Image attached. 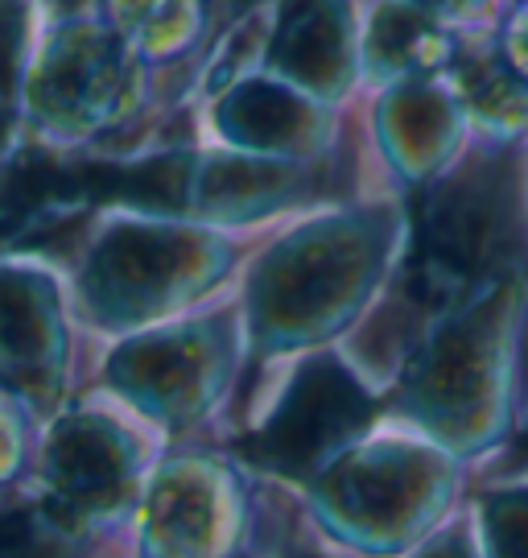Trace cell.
<instances>
[{
    "mask_svg": "<svg viewBox=\"0 0 528 558\" xmlns=\"http://www.w3.org/2000/svg\"><path fill=\"white\" fill-rule=\"evenodd\" d=\"M59 484L66 497L75 500H103L120 488L124 463H120L116 442L96 426H71L59 439Z\"/></svg>",
    "mask_w": 528,
    "mask_h": 558,
    "instance_id": "3",
    "label": "cell"
},
{
    "mask_svg": "<svg viewBox=\"0 0 528 558\" xmlns=\"http://www.w3.org/2000/svg\"><path fill=\"white\" fill-rule=\"evenodd\" d=\"M34 306L21 290L0 286V360L13 364V373H25L38 360V331H34Z\"/></svg>",
    "mask_w": 528,
    "mask_h": 558,
    "instance_id": "5",
    "label": "cell"
},
{
    "mask_svg": "<svg viewBox=\"0 0 528 558\" xmlns=\"http://www.w3.org/2000/svg\"><path fill=\"white\" fill-rule=\"evenodd\" d=\"M59 546L38 513H0V558H62Z\"/></svg>",
    "mask_w": 528,
    "mask_h": 558,
    "instance_id": "6",
    "label": "cell"
},
{
    "mask_svg": "<svg viewBox=\"0 0 528 558\" xmlns=\"http://www.w3.org/2000/svg\"><path fill=\"white\" fill-rule=\"evenodd\" d=\"M232 4H244V0H232Z\"/></svg>",
    "mask_w": 528,
    "mask_h": 558,
    "instance_id": "7",
    "label": "cell"
},
{
    "mask_svg": "<svg viewBox=\"0 0 528 558\" xmlns=\"http://www.w3.org/2000/svg\"><path fill=\"white\" fill-rule=\"evenodd\" d=\"M359 418H364V393L343 373L314 368L306 380H297L285 410L265 430L260 456L281 468H302L327 456Z\"/></svg>",
    "mask_w": 528,
    "mask_h": 558,
    "instance_id": "2",
    "label": "cell"
},
{
    "mask_svg": "<svg viewBox=\"0 0 528 558\" xmlns=\"http://www.w3.org/2000/svg\"><path fill=\"white\" fill-rule=\"evenodd\" d=\"M508 179L500 161H483L458 179L442 182L421 216L417 244V294L426 302L454 299L475 269L495 253L508 228Z\"/></svg>",
    "mask_w": 528,
    "mask_h": 558,
    "instance_id": "1",
    "label": "cell"
},
{
    "mask_svg": "<svg viewBox=\"0 0 528 558\" xmlns=\"http://www.w3.org/2000/svg\"><path fill=\"white\" fill-rule=\"evenodd\" d=\"M339 50V29L322 0H290V13L277 34V62L302 80L327 75Z\"/></svg>",
    "mask_w": 528,
    "mask_h": 558,
    "instance_id": "4",
    "label": "cell"
}]
</instances>
